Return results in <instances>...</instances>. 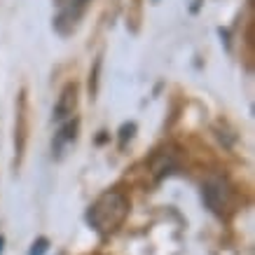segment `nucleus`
<instances>
[{
    "label": "nucleus",
    "instance_id": "obj_3",
    "mask_svg": "<svg viewBox=\"0 0 255 255\" xmlns=\"http://www.w3.org/2000/svg\"><path fill=\"white\" fill-rule=\"evenodd\" d=\"M204 201H206V206H209L213 213L223 216L225 211L232 206V190H230V185H227L225 180L211 178L209 183L204 185Z\"/></svg>",
    "mask_w": 255,
    "mask_h": 255
},
{
    "label": "nucleus",
    "instance_id": "obj_7",
    "mask_svg": "<svg viewBox=\"0 0 255 255\" xmlns=\"http://www.w3.org/2000/svg\"><path fill=\"white\" fill-rule=\"evenodd\" d=\"M133 133H136V124H133V122H124L122 129H120V143L124 145L127 140H131Z\"/></svg>",
    "mask_w": 255,
    "mask_h": 255
},
{
    "label": "nucleus",
    "instance_id": "obj_9",
    "mask_svg": "<svg viewBox=\"0 0 255 255\" xmlns=\"http://www.w3.org/2000/svg\"><path fill=\"white\" fill-rule=\"evenodd\" d=\"M0 244H2V239H0ZM0 251H2V248H0Z\"/></svg>",
    "mask_w": 255,
    "mask_h": 255
},
{
    "label": "nucleus",
    "instance_id": "obj_2",
    "mask_svg": "<svg viewBox=\"0 0 255 255\" xmlns=\"http://www.w3.org/2000/svg\"><path fill=\"white\" fill-rule=\"evenodd\" d=\"M92 0H63L61 2V9L54 19V28L61 35H70V33L78 28L80 19L85 16L87 7H89Z\"/></svg>",
    "mask_w": 255,
    "mask_h": 255
},
{
    "label": "nucleus",
    "instance_id": "obj_1",
    "mask_svg": "<svg viewBox=\"0 0 255 255\" xmlns=\"http://www.w3.org/2000/svg\"><path fill=\"white\" fill-rule=\"evenodd\" d=\"M129 216V199L120 190L101 194L99 199L92 204V209L87 211V223L92 225V230L101 237L117 232V227L124 223V218Z\"/></svg>",
    "mask_w": 255,
    "mask_h": 255
},
{
    "label": "nucleus",
    "instance_id": "obj_4",
    "mask_svg": "<svg viewBox=\"0 0 255 255\" xmlns=\"http://www.w3.org/2000/svg\"><path fill=\"white\" fill-rule=\"evenodd\" d=\"M78 85L75 82H68V85L61 89L59 94V101H56L54 106V120L56 122H66L70 117L75 115V110H78Z\"/></svg>",
    "mask_w": 255,
    "mask_h": 255
},
{
    "label": "nucleus",
    "instance_id": "obj_6",
    "mask_svg": "<svg viewBox=\"0 0 255 255\" xmlns=\"http://www.w3.org/2000/svg\"><path fill=\"white\" fill-rule=\"evenodd\" d=\"M99 70H101V56L96 59L92 75H89V92H92V96H96V89H99Z\"/></svg>",
    "mask_w": 255,
    "mask_h": 255
},
{
    "label": "nucleus",
    "instance_id": "obj_5",
    "mask_svg": "<svg viewBox=\"0 0 255 255\" xmlns=\"http://www.w3.org/2000/svg\"><path fill=\"white\" fill-rule=\"evenodd\" d=\"M78 129H80L78 117H70V120L61 122V127H59V131H56V136H54V143H52V150H54L56 155H61L63 147L78 138Z\"/></svg>",
    "mask_w": 255,
    "mask_h": 255
},
{
    "label": "nucleus",
    "instance_id": "obj_8",
    "mask_svg": "<svg viewBox=\"0 0 255 255\" xmlns=\"http://www.w3.org/2000/svg\"><path fill=\"white\" fill-rule=\"evenodd\" d=\"M47 251V239H38L35 244H33V248H31V253L28 255H42Z\"/></svg>",
    "mask_w": 255,
    "mask_h": 255
}]
</instances>
